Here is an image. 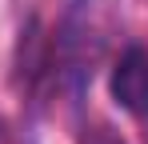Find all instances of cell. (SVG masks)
Returning <instances> with one entry per match:
<instances>
[{"label":"cell","mask_w":148,"mask_h":144,"mask_svg":"<svg viewBox=\"0 0 148 144\" xmlns=\"http://www.w3.org/2000/svg\"><path fill=\"white\" fill-rule=\"evenodd\" d=\"M108 88H112V100L120 104L124 112L148 116V52L140 44L124 48V56L116 60V68H112Z\"/></svg>","instance_id":"6da1fadb"},{"label":"cell","mask_w":148,"mask_h":144,"mask_svg":"<svg viewBox=\"0 0 148 144\" xmlns=\"http://www.w3.org/2000/svg\"><path fill=\"white\" fill-rule=\"evenodd\" d=\"M88 144H124L112 128H96V132H88Z\"/></svg>","instance_id":"7a4b0ae2"}]
</instances>
